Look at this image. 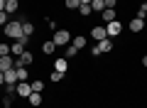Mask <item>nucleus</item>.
<instances>
[{"label": "nucleus", "instance_id": "obj_1", "mask_svg": "<svg viewBox=\"0 0 147 108\" xmlns=\"http://www.w3.org/2000/svg\"><path fill=\"white\" fill-rule=\"evenodd\" d=\"M3 32H5L10 39H20V37H25V32H22V22H20V20H10L5 27H3Z\"/></svg>", "mask_w": 147, "mask_h": 108}, {"label": "nucleus", "instance_id": "obj_2", "mask_svg": "<svg viewBox=\"0 0 147 108\" xmlns=\"http://www.w3.org/2000/svg\"><path fill=\"white\" fill-rule=\"evenodd\" d=\"M54 44H57V47H66L69 44V42H71V32H69V30H57V32H54Z\"/></svg>", "mask_w": 147, "mask_h": 108}, {"label": "nucleus", "instance_id": "obj_3", "mask_svg": "<svg viewBox=\"0 0 147 108\" xmlns=\"http://www.w3.org/2000/svg\"><path fill=\"white\" fill-rule=\"evenodd\" d=\"M30 93H32V84H27V81H17V86H15V96H20V98H30Z\"/></svg>", "mask_w": 147, "mask_h": 108}, {"label": "nucleus", "instance_id": "obj_4", "mask_svg": "<svg viewBox=\"0 0 147 108\" xmlns=\"http://www.w3.org/2000/svg\"><path fill=\"white\" fill-rule=\"evenodd\" d=\"M105 32H108V37H110V39H113V37H118V35L123 32V22H120V20L108 22V25H105Z\"/></svg>", "mask_w": 147, "mask_h": 108}, {"label": "nucleus", "instance_id": "obj_5", "mask_svg": "<svg viewBox=\"0 0 147 108\" xmlns=\"http://www.w3.org/2000/svg\"><path fill=\"white\" fill-rule=\"evenodd\" d=\"M32 62H34V57H32V52H22V54H20V57H17L15 59V67H30V64Z\"/></svg>", "mask_w": 147, "mask_h": 108}, {"label": "nucleus", "instance_id": "obj_6", "mask_svg": "<svg viewBox=\"0 0 147 108\" xmlns=\"http://www.w3.org/2000/svg\"><path fill=\"white\" fill-rule=\"evenodd\" d=\"M15 69V57H0V71H10Z\"/></svg>", "mask_w": 147, "mask_h": 108}, {"label": "nucleus", "instance_id": "obj_7", "mask_svg": "<svg viewBox=\"0 0 147 108\" xmlns=\"http://www.w3.org/2000/svg\"><path fill=\"white\" fill-rule=\"evenodd\" d=\"M91 35H93L96 42H103L105 37H108V32H105V27H93V30H91Z\"/></svg>", "mask_w": 147, "mask_h": 108}, {"label": "nucleus", "instance_id": "obj_8", "mask_svg": "<svg viewBox=\"0 0 147 108\" xmlns=\"http://www.w3.org/2000/svg\"><path fill=\"white\" fill-rule=\"evenodd\" d=\"M54 69H57V71H61V74H66V69H69V59H66V57H59L57 62H54Z\"/></svg>", "mask_w": 147, "mask_h": 108}, {"label": "nucleus", "instance_id": "obj_9", "mask_svg": "<svg viewBox=\"0 0 147 108\" xmlns=\"http://www.w3.org/2000/svg\"><path fill=\"white\" fill-rule=\"evenodd\" d=\"M142 30H145V20H140V17L130 20V32H142Z\"/></svg>", "mask_w": 147, "mask_h": 108}, {"label": "nucleus", "instance_id": "obj_10", "mask_svg": "<svg viewBox=\"0 0 147 108\" xmlns=\"http://www.w3.org/2000/svg\"><path fill=\"white\" fill-rule=\"evenodd\" d=\"M3 74H5V84H7V86H15V84H17V71H15V69L3 71Z\"/></svg>", "mask_w": 147, "mask_h": 108}, {"label": "nucleus", "instance_id": "obj_11", "mask_svg": "<svg viewBox=\"0 0 147 108\" xmlns=\"http://www.w3.org/2000/svg\"><path fill=\"white\" fill-rule=\"evenodd\" d=\"M27 101H30V106H42V93H37V91H32V93H30V98H27Z\"/></svg>", "mask_w": 147, "mask_h": 108}, {"label": "nucleus", "instance_id": "obj_12", "mask_svg": "<svg viewBox=\"0 0 147 108\" xmlns=\"http://www.w3.org/2000/svg\"><path fill=\"white\" fill-rule=\"evenodd\" d=\"M71 44L76 47V49H84V47L88 44V42H86V37H84V35H76V37H74V42H71Z\"/></svg>", "mask_w": 147, "mask_h": 108}, {"label": "nucleus", "instance_id": "obj_13", "mask_svg": "<svg viewBox=\"0 0 147 108\" xmlns=\"http://www.w3.org/2000/svg\"><path fill=\"white\" fill-rule=\"evenodd\" d=\"M100 17H103V22L108 25V22H113V20H115V10H108V7H105V10L100 12Z\"/></svg>", "mask_w": 147, "mask_h": 108}, {"label": "nucleus", "instance_id": "obj_14", "mask_svg": "<svg viewBox=\"0 0 147 108\" xmlns=\"http://www.w3.org/2000/svg\"><path fill=\"white\" fill-rule=\"evenodd\" d=\"M98 47H100V52L105 54V52H110V49H113V39H110V37H105L103 42H98Z\"/></svg>", "mask_w": 147, "mask_h": 108}, {"label": "nucleus", "instance_id": "obj_15", "mask_svg": "<svg viewBox=\"0 0 147 108\" xmlns=\"http://www.w3.org/2000/svg\"><path fill=\"white\" fill-rule=\"evenodd\" d=\"M5 12H7V15L17 12V0H5Z\"/></svg>", "mask_w": 147, "mask_h": 108}, {"label": "nucleus", "instance_id": "obj_16", "mask_svg": "<svg viewBox=\"0 0 147 108\" xmlns=\"http://www.w3.org/2000/svg\"><path fill=\"white\" fill-rule=\"evenodd\" d=\"M30 84H32V91H37V93L44 91V81L42 79H34V81H30Z\"/></svg>", "mask_w": 147, "mask_h": 108}, {"label": "nucleus", "instance_id": "obj_17", "mask_svg": "<svg viewBox=\"0 0 147 108\" xmlns=\"http://www.w3.org/2000/svg\"><path fill=\"white\" fill-rule=\"evenodd\" d=\"M91 10H93V12H103L105 10V3H103V0H93V3H91Z\"/></svg>", "mask_w": 147, "mask_h": 108}, {"label": "nucleus", "instance_id": "obj_18", "mask_svg": "<svg viewBox=\"0 0 147 108\" xmlns=\"http://www.w3.org/2000/svg\"><path fill=\"white\" fill-rule=\"evenodd\" d=\"M15 71H17V81H27V76H30V74H27L25 67H15Z\"/></svg>", "mask_w": 147, "mask_h": 108}, {"label": "nucleus", "instance_id": "obj_19", "mask_svg": "<svg viewBox=\"0 0 147 108\" xmlns=\"http://www.w3.org/2000/svg\"><path fill=\"white\" fill-rule=\"evenodd\" d=\"M76 54H79V49H76L74 44H69V47H66V52H64V57H66V59H74Z\"/></svg>", "mask_w": 147, "mask_h": 108}, {"label": "nucleus", "instance_id": "obj_20", "mask_svg": "<svg viewBox=\"0 0 147 108\" xmlns=\"http://www.w3.org/2000/svg\"><path fill=\"white\" fill-rule=\"evenodd\" d=\"M54 49H57L54 42H44V44H42V52H44V54H54Z\"/></svg>", "mask_w": 147, "mask_h": 108}, {"label": "nucleus", "instance_id": "obj_21", "mask_svg": "<svg viewBox=\"0 0 147 108\" xmlns=\"http://www.w3.org/2000/svg\"><path fill=\"white\" fill-rule=\"evenodd\" d=\"M22 32H25L27 37H30V35H34V25H32V22H22Z\"/></svg>", "mask_w": 147, "mask_h": 108}, {"label": "nucleus", "instance_id": "obj_22", "mask_svg": "<svg viewBox=\"0 0 147 108\" xmlns=\"http://www.w3.org/2000/svg\"><path fill=\"white\" fill-rule=\"evenodd\" d=\"M64 5H66L69 10H79V5H81V0H64Z\"/></svg>", "mask_w": 147, "mask_h": 108}, {"label": "nucleus", "instance_id": "obj_23", "mask_svg": "<svg viewBox=\"0 0 147 108\" xmlns=\"http://www.w3.org/2000/svg\"><path fill=\"white\" fill-rule=\"evenodd\" d=\"M79 12H81V15H91L93 10H91V5H86V3H81V5H79Z\"/></svg>", "mask_w": 147, "mask_h": 108}, {"label": "nucleus", "instance_id": "obj_24", "mask_svg": "<svg viewBox=\"0 0 147 108\" xmlns=\"http://www.w3.org/2000/svg\"><path fill=\"white\" fill-rule=\"evenodd\" d=\"M0 57H12L10 54V44H0Z\"/></svg>", "mask_w": 147, "mask_h": 108}, {"label": "nucleus", "instance_id": "obj_25", "mask_svg": "<svg viewBox=\"0 0 147 108\" xmlns=\"http://www.w3.org/2000/svg\"><path fill=\"white\" fill-rule=\"evenodd\" d=\"M7 22H10V15H7V12H5V10H0V25L5 27V25H7Z\"/></svg>", "mask_w": 147, "mask_h": 108}, {"label": "nucleus", "instance_id": "obj_26", "mask_svg": "<svg viewBox=\"0 0 147 108\" xmlns=\"http://www.w3.org/2000/svg\"><path fill=\"white\" fill-rule=\"evenodd\" d=\"M49 79H52V81H61V79H64V74H61V71H57V69H54V71L49 74Z\"/></svg>", "mask_w": 147, "mask_h": 108}, {"label": "nucleus", "instance_id": "obj_27", "mask_svg": "<svg viewBox=\"0 0 147 108\" xmlns=\"http://www.w3.org/2000/svg\"><path fill=\"white\" fill-rule=\"evenodd\" d=\"M137 17H140V20H145V17H147V3H145V5H140V10H137Z\"/></svg>", "mask_w": 147, "mask_h": 108}, {"label": "nucleus", "instance_id": "obj_28", "mask_svg": "<svg viewBox=\"0 0 147 108\" xmlns=\"http://www.w3.org/2000/svg\"><path fill=\"white\" fill-rule=\"evenodd\" d=\"M103 3H105L108 10H115V5H118V0H103Z\"/></svg>", "mask_w": 147, "mask_h": 108}, {"label": "nucleus", "instance_id": "obj_29", "mask_svg": "<svg viewBox=\"0 0 147 108\" xmlns=\"http://www.w3.org/2000/svg\"><path fill=\"white\" fill-rule=\"evenodd\" d=\"M91 54H93V57H100L103 52H100V47H98V44H93V47H91Z\"/></svg>", "mask_w": 147, "mask_h": 108}, {"label": "nucleus", "instance_id": "obj_30", "mask_svg": "<svg viewBox=\"0 0 147 108\" xmlns=\"http://www.w3.org/2000/svg\"><path fill=\"white\" fill-rule=\"evenodd\" d=\"M3 106H5V108H10V106H12V96H10V93L3 98Z\"/></svg>", "mask_w": 147, "mask_h": 108}, {"label": "nucleus", "instance_id": "obj_31", "mask_svg": "<svg viewBox=\"0 0 147 108\" xmlns=\"http://www.w3.org/2000/svg\"><path fill=\"white\" fill-rule=\"evenodd\" d=\"M0 86H5V74L0 71Z\"/></svg>", "mask_w": 147, "mask_h": 108}, {"label": "nucleus", "instance_id": "obj_32", "mask_svg": "<svg viewBox=\"0 0 147 108\" xmlns=\"http://www.w3.org/2000/svg\"><path fill=\"white\" fill-rule=\"evenodd\" d=\"M142 67L147 69V54H145V57H142Z\"/></svg>", "mask_w": 147, "mask_h": 108}, {"label": "nucleus", "instance_id": "obj_33", "mask_svg": "<svg viewBox=\"0 0 147 108\" xmlns=\"http://www.w3.org/2000/svg\"><path fill=\"white\" fill-rule=\"evenodd\" d=\"M0 10H5V0H0Z\"/></svg>", "mask_w": 147, "mask_h": 108}, {"label": "nucleus", "instance_id": "obj_34", "mask_svg": "<svg viewBox=\"0 0 147 108\" xmlns=\"http://www.w3.org/2000/svg\"><path fill=\"white\" fill-rule=\"evenodd\" d=\"M81 3H86V5H91V3H93V0H81Z\"/></svg>", "mask_w": 147, "mask_h": 108}]
</instances>
